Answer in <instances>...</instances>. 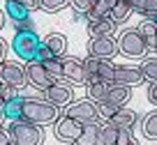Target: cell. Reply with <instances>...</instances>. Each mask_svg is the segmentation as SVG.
Returning a JSON list of instances; mask_svg holds the SVG:
<instances>
[{
  "instance_id": "8d00e7d4",
  "label": "cell",
  "mask_w": 157,
  "mask_h": 145,
  "mask_svg": "<svg viewBox=\"0 0 157 145\" xmlns=\"http://www.w3.org/2000/svg\"><path fill=\"white\" fill-rule=\"evenodd\" d=\"M2 28H5V12L0 9V30H2Z\"/></svg>"
},
{
  "instance_id": "9a60e30c",
  "label": "cell",
  "mask_w": 157,
  "mask_h": 145,
  "mask_svg": "<svg viewBox=\"0 0 157 145\" xmlns=\"http://www.w3.org/2000/svg\"><path fill=\"white\" fill-rule=\"evenodd\" d=\"M116 28H118V25L113 23L109 16H104V19H93V21H88V32H90V37H113Z\"/></svg>"
},
{
  "instance_id": "b9f144b4",
  "label": "cell",
  "mask_w": 157,
  "mask_h": 145,
  "mask_svg": "<svg viewBox=\"0 0 157 145\" xmlns=\"http://www.w3.org/2000/svg\"><path fill=\"white\" fill-rule=\"evenodd\" d=\"M152 21H155V23H157V19H152Z\"/></svg>"
},
{
  "instance_id": "cb8c5ba5",
  "label": "cell",
  "mask_w": 157,
  "mask_h": 145,
  "mask_svg": "<svg viewBox=\"0 0 157 145\" xmlns=\"http://www.w3.org/2000/svg\"><path fill=\"white\" fill-rule=\"evenodd\" d=\"M141 129H143V138H148V140H157V108L143 117Z\"/></svg>"
},
{
  "instance_id": "8992f818",
  "label": "cell",
  "mask_w": 157,
  "mask_h": 145,
  "mask_svg": "<svg viewBox=\"0 0 157 145\" xmlns=\"http://www.w3.org/2000/svg\"><path fill=\"white\" fill-rule=\"evenodd\" d=\"M0 81L5 83V85L14 87L16 92L23 90L28 85V76H25V67L14 60H5V62L0 65Z\"/></svg>"
},
{
  "instance_id": "5bb4252c",
  "label": "cell",
  "mask_w": 157,
  "mask_h": 145,
  "mask_svg": "<svg viewBox=\"0 0 157 145\" xmlns=\"http://www.w3.org/2000/svg\"><path fill=\"white\" fill-rule=\"evenodd\" d=\"M136 122H139L136 111H132V108H118L113 113V117L109 120V125L116 127L118 131H132L136 127Z\"/></svg>"
},
{
  "instance_id": "5b68a950",
  "label": "cell",
  "mask_w": 157,
  "mask_h": 145,
  "mask_svg": "<svg viewBox=\"0 0 157 145\" xmlns=\"http://www.w3.org/2000/svg\"><path fill=\"white\" fill-rule=\"evenodd\" d=\"M63 115L74 117V120H78L81 125H90V122H102V120H99L97 104L90 102L88 97H86V99H78V102H72L67 108H63Z\"/></svg>"
},
{
  "instance_id": "d6986e66",
  "label": "cell",
  "mask_w": 157,
  "mask_h": 145,
  "mask_svg": "<svg viewBox=\"0 0 157 145\" xmlns=\"http://www.w3.org/2000/svg\"><path fill=\"white\" fill-rule=\"evenodd\" d=\"M5 16L12 23H19V21L33 19V12H30L23 2H5Z\"/></svg>"
},
{
  "instance_id": "44dd1931",
  "label": "cell",
  "mask_w": 157,
  "mask_h": 145,
  "mask_svg": "<svg viewBox=\"0 0 157 145\" xmlns=\"http://www.w3.org/2000/svg\"><path fill=\"white\" fill-rule=\"evenodd\" d=\"M5 117L10 122H16V120H23V95H16L12 99L5 102Z\"/></svg>"
},
{
  "instance_id": "7a4b0ae2",
  "label": "cell",
  "mask_w": 157,
  "mask_h": 145,
  "mask_svg": "<svg viewBox=\"0 0 157 145\" xmlns=\"http://www.w3.org/2000/svg\"><path fill=\"white\" fill-rule=\"evenodd\" d=\"M7 131H10V140L14 145H44V127L39 125L16 120L10 122Z\"/></svg>"
},
{
  "instance_id": "f35d334b",
  "label": "cell",
  "mask_w": 157,
  "mask_h": 145,
  "mask_svg": "<svg viewBox=\"0 0 157 145\" xmlns=\"http://www.w3.org/2000/svg\"><path fill=\"white\" fill-rule=\"evenodd\" d=\"M5 2H23V0H5Z\"/></svg>"
},
{
  "instance_id": "ab89813d",
  "label": "cell",
  "mask_w": 157,
  "mask_h": 145,
  "mask_svg": "<svg viewBox=\"0 0 157 145\" xmlns=\"http://www.w3.org/2000/svg\"><path fill=\"white\" fill-rule=\"evenodd\" d=\"M90 2H93V7H95V5H97V2H99V0H90Z\"/></svg>"
},
{
  "instance_id": "f1b7e54d",
  "label": "cell",
  "mask_w": 157,
  "mask_h": 145,
  "mask_svg": "<svg viewBox=\"0 0 157 145\" xmlns=\"http://www.w3.org/2000/svg\"><path fill=\"white\" fill-rule=\"evenodd\" d=\"M44 67H46V72H49V76L53 78V81H65V78H63V58L49 60Z\"/></svg>"
},
{
  "instance_id": "603a6c76",
  "label": "cell",
  "mask_w": 157,
  "mask_h": 145,
  "mask_svg": "<svg viewBox=\"0 0 157 145\" xmlns=\"http://www.w3.org/2000/svg\"><path fill=\"white\" fill-rule=\"evenodd\" d=\"M132 14H134V9H132V5H129V0H120V2H118V5L111 9L109 19H111L116 25H120V23H125V21H127Z\"/></svg>"
},
{
  "instance_id": "2e32d148",
  "label": "cell",
  "mask_w": 157,
  "mask_h": 145,
  "mask_svg": "<svg viewBox=\"0 0 157 145\" xmlns=\"http://www.w3.org/2000/svg\"><path fill=\"white\" fill-rule=\"evenodd\" d=\"M99 129H102V122H90V125H83L81 136H78L72 145H99Z\"/></svg>"
},
{
  "instance_id": "3957f363",
  "label": "cell",
  "mask_w": 157,
  "mask_h": 145,
  "mask_svg": "<svg viewBox=\"0 0 157 145\" xmlns=\"http://www.w3.org/2000/svg\"><path fill=\"white\" fill-rule=\"evenodd\" d=\"M118 53H123L125 58H146L148 55V42L143 39V35L136 28H127L118 35Z\"/></svg>"
},
{
  "instance_id": "ba28073f",
  "label": "cell",
  "mask_w": 157,
  "mask_h": 145,
  "mask_svg": "<svg viewBox=\"0 0 157 145\" xmlns=\"http://www.w3.org/2000/svg\"><path fill=\"white\" fill-rule=\"evenodd\" d=\"M44 99L63 111L74 102V85H69L67 81H56V83H51V87L44 90Z\"/></svg>"
},
{
  "instance_id": "7c38bea8",
  "label": "cell",
  "mask_w": 157,
  "mask_h": 145,
  "mask_svg": "<svg viewBox=\"0 0 157 145\" xmlns=\"http://www.w3.org/2000/svg\"><path fill=\"white\" fill-rule=\"evenodd\" d=\"M146 81L139 67H132V65H116V74H113V83L116 85H127V87H134V85H141Z\"/></svg>"
},
{
  "instance_id": "83f0119b",
  "label": "cell",
  "mask_w": 157,
  "mask_h": 145,
  "mask_svg": "<svg viewBox=\"0 0 157 145\" xmlns=\"http://www.w3.org/2000/svg\"><path fill=\"white\" fill-rule=\"evenodd\" d=\"M69 2H72V0H39V9L49 12V14H58V12H63Z\"/></svg>"
},
{
  "instance_id": "e575fe53",
  "label": "cell",
  "mask_w": 157,
  "mask_h": 145,
  "mask_svg": "<svg viewBox=\"0 0 157 145\" xmlns=\"http://www.w3.org/2000/svg\"><path fill=\"white\" fill-rule=\"evenodd\" d=\"M23 5L28 7L30 12H35V9H39V0H23Z\"/></svg>"
},
{
  "instance_id": "52a82bcc",
  "label": "cell",
  "mask_w": 157,
  "mask_h": 145,
  "mask_svg": "<svg viewBox=\"0 0 157 145\" xmlns=\"http://www.w3.org/2000/svg\"><path fill=\"white\" fill-rule=\"evenodd\" d=\"M63 78L69 85H88V72L81 58L65 55L63 58Z\"/></svg>"
},
{
  "instance_id": "7bdbcfd3",
  "label": "cell",
  "mask_w": 157,
  "mask_h": 145,
  "mask_svg": "<svg viewBox=\"0 0 157 145\" xmlns=\"http://www.w3.org/2000/svg\"><path fill=\"white\" fill-rule=\"evenodd\" d=\"M0 83H2V81H0Z\"/></svg>"
},
{
  "instance_id": "8fae6325",
  "label": "cell",
  "mask_w": 157,
  "mask_h": 145,
  "mask_svg": "<svg viewBox=\"0 0 157 145\" xmlns=\"http://www.w3.org/2000/svg\"><path fill=\"white\" fill-rule=\"evenodd\" d=\"M25 76H28V85L37 87V90L44 92L46 87H51V83H56L53 78L49 76V72H46V67L42 62H37V60H33V62H25Z\"/></svg>"
},
{
  "instance_id": "9c48e42d",
  "label": "cell",
  "mask_w": 157,
  "mask_h": 145,
  "mask_svg": "<svg viewBox=\"0 0 157 145\" xmlns=\"http://www.w3.org/2000/svg\"><path fill=\"white\" fill-rule=\"evenodd\" d=\"M81 131H83V125L78 120H74V117H67V115H60L58 122L53 125V134L60 143H74L81 136Z\"/></svg>"
},
{
  "instance_id": "6da1fadb",
  "label": "cell",
  "mask_w": 157,
  "mask_h": 145,
  "mask_svg": "<svg viewBox=\"0 0 157 145\" xmlns=\"http://www.w3.org/2000/svg\"><path fill=\"white\" fill-rule=\"evenodd\" d=\"M60 115H63V111L58 106H53L51 102H46V99L23 97V120L25 122L46 127V125H56Z\"/></svg>"
},
{
  "instance_id": "ffe728a7",
  "label": "cell",
  "mask_w": 157,
  "mask_h": 145,
  "mask_svg": "<svg viewBox=\"0 0 157 145\" xmlns=\"http://www.w3.org/2000/svg\"><path fill=\"white\" fill-rule=\"evenodd\" d=\"M136 30L143 35V39L148 42V48L150 51H157V23L152 19H143L141 23L136 25Z\"/></svg>"
},
{
  "instance_id": "4fadbf2b",
  "label": "cell",
  "mask_w": 157,
  "mask_h": 145,
  "mask_svg": "<svg viewBox=\"0 0 157 145\" xmlns=\"http://www.w3.org/2000/svg\"><path fill=\"white\" fill-rule=\"evenodd\" d=\"M129 99H132V87H127V85H116V83H113V85L109 87L106 99H104L102 104H109V106H113V108H127Z\"/></svg>"
},
{
  "instance_id": "f546056e",
  "label": "cell",
  "mask_w": 157,
  "mask_h": 145,
  "mask_svg": "<svg viewBox=\"0 0 157 145\" xmlns=\"http://www.w3.org/2000/svg\"><path fill=\"white\" fill-rule=\"evenodd\" d=\"M116 145H139V138L132 131H118V143Z\"/></svg>"
},
{
  "instance_id": "4dcf8cb0",
  "label": "cell",
  "mask_w": 157,
  "mask_h": 145,
  "mask_svg": "<svg viewBox=\"0 0 157 145\" xmlns=\"http://www.w3.org/2000/svg\"><path fill=\"white\" fill-rule=\"evenodd\" d=\"M53 58H56V55L51 53V48L46 46L44 42H42V46H39V51H37V62L46 65V62H49V60H53Z\"/></svg>"
},
{
  "instance_id": "30bf717a",
  "label": "cell",
  "mask_w": 157,
  "mask_h": 145,
  "mask_svg": "<svg viewBox=\"0 0 157 145\" xmlns=\"http://www.w3.org/2000/svg\"><path fill=\"white\" fill-rule=\"evenodd\" d=\"M118 53V42L113 37H90L88 42V55L99 60H113Z\"/></svg>"
},
{
  "instance_id": "d6a6232c",
  "label": "cell",
  "mask_w": 157,
  "mask_h": 145,
  "mask_svg": "<svg viewBox=\"0 0 157 145\" xmlns=\"http://www.w3.org/2000/svg\"><path fill=\"white\" fill-rule=\"evenodd\" d=\"M148 102H150V104H155V106H157V81L148 85Z\"/></svg>"
},
{
  "instance_id": "74e56055",
  "label": "cell",
  "mask_w": 157,
  "mask_h": 145,
  "mask_svg": "<svg viewBox=\"0 0 157 145\" xmlns=\"http://www.w3.org/2000/svg\"><path fill=\"white\" fill-rule=\"evenodd\" d=\"M5 120H7V117H5V108L0 106V127H2V122H5Z\"/></svg>"
},
{
  "instance_id": "ac0fdd59",
  "label": "cell",
  "mask_w": 157,
  "mask_h": 145,
  "mask_svg": "<svg viewBox=\"0 0 157 145\" xmlns=\"http://www.w3.org/2000/svg\"><path fill=\"white\" fill-rule=\"evenodd\" d=\"M113 83H106V81H102V78H95V81H90L88 85V99L90 102H95V104H102L104 99H106V92H109V87H111Z\"/></svg>"
},
{
  "instance_id": "7402d4cb",
  "label": "cell",
  "mask_w": 157,
  "mask_h": 145,
  "mask_svg": "<svg viewBox=\"0 0 157 145\" xmlns=\"http://www.w3.org/2000/svg\"><path fill=\"white\" fill-rule=\"evenodd\" d=\"M129 5L143 19H157V0H129Z\"/></svg>"
},
{
  "instance_id": "484cf974",
  "label": "cell",
  "mask_w": 157,
  "mask_h": 145,
  "mask_svg": "<svg viewBox=\"0 0 157 145\" xmlns=\"http://www.w3.org/2000/svg\"><path fill=\"white\" fill-rule=\"evenodd\" d=\"M118 143V129L111 127L109 122H102L99 129V145H116Z\"/></svg>"
},
{
  "instance_id": "277c9868",
  "label": "cell",
  "mask_w": 157,
  "mask_h": 145,
  "mask_svg": "<svg viewBox=\"0 0 157 145\" xmlns=\"http://www.w3.org/2000/svg\"><path fill=\"white\" fill-rule=\"evenodd\" d=\"M42 46V39L39 35L35 32H14V39H12V48H14V53L19 55L21 60L25 62H33L37 60V51Z\"/></svg>"
},
{
  "instance_id": "d590c367",
  "label": "cell",
  "mask_w": 157,
  "mask_h": 145,
  "mask_svg": "<svg viewBox=\"0 0 157 145\" xmlns=\"http://www.w3.org/2000/svg\"><path fill=\"white\" fill-rule=\"evenodd\" d=\"M5 55H7V44L0 39V65L5 62Z\"/></svg>"
},
{
  "instance_id": "1f68e13d",
  "label": "cell",
  "mask_w": 157,
  "mask_h": 145,
  "mask_svg": "<svg viewBox=\"0 0 157 145\" xmlns=\"http://www.w3.org/2000/svg\"><path fill=\"white\" fill-rule=\"evenodd\" d=\"M14 30H16V32H33V30H35V23H33V19L19 21V23H14Z\"/></svg>"
},
{
  "instance_id": "e0dca14e",
  "label": "cell",
  "mask_w": 157,
  "mask_h": 145,
  "mask_svg": "<svg viewBox=\"0 0 157 145\" xmlns=\"http://www.w3.org/2000/svg\"><path fill=\"white\" fill-rule=\"evenodd\" d=\"M42 42L51 48V53H53L56 58H65V55H67V37H65V35H60V32H49Z\"/></svg>"
},
{
  "instance_id": "836d02e7",
  "label": "cell",
  "mask_w": 157,
  "mask_h": 145,
  "mask_svg": "<svg viewBox=\"0 0 157 145\" xmlns=\"http://www.w3.org/2000/svg\"><path fill=\"white\" fill-rule=\"evenodd\" d=\"M7 143H10V131L0 127V145H7Z\"/></svg>"
},
{
  "instance_id": "d4e9b609",
  "label": "cell",
  "mask_w": 157,
  "mask_h": 145,
  "mask_svg": "<svg viewBox=\"0 0 157 145\" xmlns=\"http://www.w3.org/2000/svg\"><path fill=\"white\" fill-rule=\"evenodd\" d=\"M120 0H99L97 5L93 7V12H90V16H88V21H93V19H104V16H109L111 14V9L118 5Z\"/></svg>"
},
{
  "instance_id": "4316f807",
  "label": "cell",
  "mask_w": 157,
  "mask_h": 145,
  "mask_svg": "<svg viewBox=\"0 0 157 145\" xmlns=\"http://www.w3.org/2000/svg\"><path fill=\"white\" fill-rule=\"evenodd\" d=\"M139 69H141L143 78H146L148 83L157 81V58H146L141 65H139Z\"/></svg>"
},
{
  "instance_id": "60d3db41",
  "label": "cell",
  "mask_w": 157,
  "mask_h": 145,
  "mask_svg": "<svg viewBox=\"0 0 157 145\" xmlns=\"http://www.w3.org/2000/svg\"><path fill=\"white\" fill-rule=\"evenodd\" d=\"M7 145H14V143H12V140H10V143H7Z\"/></svg>"
}]
</instances>
